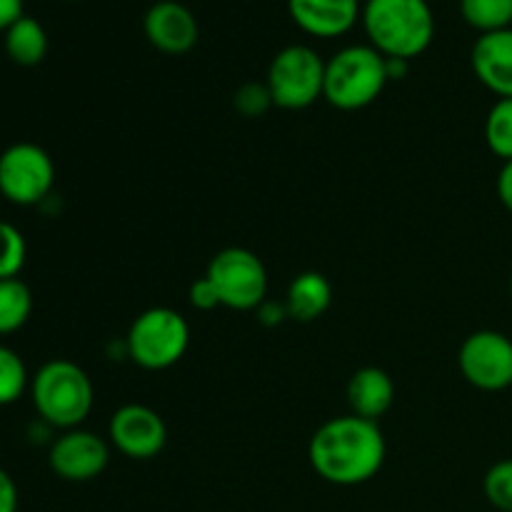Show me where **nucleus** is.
<instances>
[{
    "instance_id": "obj_29",
    "label": "nucleus",
    "mask_w": 512,
    "mask_h": 512,
    "mask_svg": "<svg viewBox=\"0 0 512 512\" xmlns=\"http://www.w3.org/2000/svg\"><path fill=\"white\" fill-rule=\"evenodd\" d=\"M498 198L512 213V160H505L498 173Z\"/></svg>"
},
{
    "instance_id": "obj_10",
    "label": "nucleus",
    "mask_w": 512,
    "mask_h": 512,
    "mask_svg": "<svg viewBox=\"0 0 512 512\" xmlns=\"http://www.w3.org/2000/svg\"><path fill=\"white\" fill-rule=\"evenodd\" d=\"M108 440L130 460H150L163 453L168 443V425L158 410L128 403L110 415Z\"/></svg>"
},
{
    "instance_id": "obj_1",
    "label": "nucleus",
    "mask_w": 512,
    "mask_h": 512,
    "mask_svg": "<svg viewBox=\"0 0 512 512\" xmlns=\"http://www.w3.org/2000/svg\"><path fill=\"white\" fill-rule=\"evenodd\" d=\"M388 458V443L375 420L340 415L313 433L308 445L310 468L325 483L353 488L373 480Z\"/></svg>"
},
{
    "instance_id": "obj_7",
    "label": "nucleus",
    "mask_w": 512,
    "mask_h": 512,
    "mask_svg": "<svg viewBox=\"0 0 512 512\" xmlns=\"http://www.w3.org/2000/svg\"><path fill=\"white\" fill-rule=\"evenodd\" d=\"M205 278L218 290L223 308L248 313L268 300V270L248 248H225L215 253Z\"/></svg>"
},
{
    "instance_id": "obj_24",
    "label": "nucleus",
    "mask_w": 512,
    "mask_h": 512,
    "mask_svg": "<svg viewBox=\"0 0 512 512\" xmlns=\"http://www.w3.org/2000/svg\"><path fill=\"white\" fill-rule=\"evenodd\" d=\"M233 105L243 118H260L273 108V95L265 83H243L233 95Z\"/></svg>"
},
{
    "instance_id": "obj_20",
    "label": "nucleus",
    "mask_w": 512,
    "mask_h": 512,
    "mask_svg": "<svg viewBox=\"0 0 512 512\" xmlns=\"http://www.w3.org/2000/svg\"><path fill=\"white\" fill-rule=\"evenodd\" d=\"M485 143L500 160H512V98H498L485 118Z\"/></svg>"
},
{
    "instance_id": "obj_32",
    "label": "nucleus",
    "mask_w": 512,
    "mask_h": 512,
    "mask_svg": "<svg viewBox=\"0 0 512 512\" xmlns=\"http://www.w3.org/2000/svg\"><path fill=\"white\" fill-rule=\"evenodd\" d=\"M73 3H75V0H73Z\"/></svg>"
},
{
    "instance_id": "obj_17",
    "label": "nucleus",
    "mask_w": 512,
    "mask_h": 512,
    "mask_svg": "<svg viewBox=\"0 0 512 512\" xmlns=\"http://www.w3.org/2000/svg\"><path fill=\"white\" fill-rule=\"evenodd\" d=\"M5 53L20 68H35L45 60L48 55V33H45L43 25L38 23L30 15H23L20 20H15L8 30H5Z\"/></svg>"
},
{
    "instance_id": "obj_31",
    "label": "nucleus",
    "mask_w": 512,
    "mask_h": 512,
    "mask_svg": "<svg viewBox=\"0 0 512 512\" xmlns=\"http://www.w3.org/2000/svg\"><path fill=\"white\" fill-rule=\"evenodd\" d=\"M510 295H512V278H510Z\"/></svg>"
},
{
    "instance_id": "obj_9",
    "label": "nucleus",
    "mask_w": 512,
    "mask_h": 512,
    "mask_svg": "<svg viewBox=\"0 0 512 512\" xmlns=\"http://www.w3.org/2000/svg\"><path fill=\"white\" fill-rule=\"evenodd\" d=\"M458 368L485 393L512 388V340L500 330H475L460 345Z\"/></svg>"
},
{
    "instance_id": "obj_4",
    "label": "nucleus",
    "mask_w": 512,
    "mask_h": 512,
    "mask_svg": "<svg viewBox=\"0 0 512 512\" xmlns=\"http://www.w3.org/2000/svg\"><path fill=\"white\" fill-rule=\"evenodd\" d=\"M385 55L373 45H348L325 60L323 98L338 110H363L383 95L388 85Z\"/></svg>"
},
{
    "instance_id": "obj_14",
    "label": "nucleus",
    "mask_w": 512,
    "mask_h": 512,
    "mask_svg": "<svg viewBox=\"0 0 512 512\" xmlns=\"http://www.w3.org/2000/svg\"><path fill=\"white\" fill-rule=\"evenodd\" d=\"M470 65L490 93L512 98V28L480 35L470 53Z\"/></svg>"
},
{
    "instance_id": "obj_19",
    "label": "nucleus",
    "mask_w": 512,
    "mask_h": 512,
    "mask_svg": "<svg viewBox=\"0 0 512 512\" xmlns=\"http://www.w3.org/2000/svg\"><path fill=\"white\" fill-rule=\"evenodd\" d=\"M460 15L480 35L512 28V0H460Z\"/></svg>"
},
{
    "instance_id": "obj_13",
    "label": "nucleus",
    "mask_w": 512,
    "mask_h": 512,
    "mask_svg": "<svg viewBox=\"0 0 512 512\" xmlns=\"http://www.w3.org/2000/svg\"><path fill=\"white\" fill-rule=\"evenodd\" d=\"M288 13L303 33L313 38H340L363 15L360 0H288Z\"/></svg>"
},
{
    "instance_id": "obj_25",
    "label": "nucleus",
    "mask_w": 512,
    "mask_h": 512,
    "mask_svg": "<svg viewBox=\"0 0 512 512\" xmlns=\"http://www.w3.org/2000/svg\"><path fill=\"white\" fill-rule=\"evenodd\" d=\"M190 305H193L195 310H203V313H210V310L220 308V298H218V290L213 288V283H210L208 278H198L193 285H190Z\"/></svg>"
},
{
    "instance_id": "obj_8",
    "label": "nucleus",
    "mask_w": 512,
    "mask_h": 512,
    "mask_svg": "<svg viewBox=\"0 0 512 512\" xmlns=\"http://www.w3.org/2000/svg\"><path fill=\"white\" fill-rule=\"evenodd\" d=\"M55 185V165L48 150L35 143H13L0 153V195L30 208L43 203Z\"/></svg>"
},
{
    "instance_id": "obj_30",
    "label": "nucleus",
    "mask_w": 512,
    "mask_h": 512,
    "mask_svg": "<svg viewBox=\"0 0 512 512\" xmlns=\"http://www.w3.org/2000/svg\"><path fill=\"white\" fill-rule=\"evenodd\" d=\"M385 70H388V80H403L410 70V60L385 58Z\"/></svg>"
},
{
    "instance_id": "obj_28",
    "label": "nucleus",
    "mask_w": 512,
    "mask_h": 512,
    "mask_svg": "<svg viewBox=\"0 0 512 512\" xmlns=\"http://www.w3.org/2000/svg\"><path fill=\"white\" fill-rule=\"evenodd\" d=\"M23 15V0H0V33H5Z\"/></svg>"
},
{
    "instance_id": "obj_15",
    "label": "nucleus",
    "mask_w": 512,
    "mask_h": 512,
    "mask_svg": "<svg viewBox=\"0 0 512 512\" xmlns=\"http://www.w3.org/2000/svg\"><path fill=\"white\" fill-rule=\"evenodd\" d=\"M395 403V383L383 368H360L348 380V405L353 415L365 420L383 418Z\"/></svg>"
},
{
    "instance_id": "obj_3",
    "label": "nucleus",
    "mask_w": 512,
    "mask_h": 512,
    "mask_svg": "<svg viewBox=\"0 0 512 512\" xmlns=\"http://www.w3.org/2000/svg\"><path fill=\"white\" fill-rule=\"evenodd\" d=\"M30 398L40 420L58 430H73L88 420L95 405L90 375L73 360H50L30 378Z\"/></svg>"
},
{
    "instance_id": "obj_18",
    "label": "nucleus",
    "mask_w": 512,
    "mask_h": 512,
    "mask_svg": "<svg viewBox=\"0 0 512 512\" xmlns=\"http://www.w3.org/2000/svg\"><path fill=\"white\" fill-rule=\"evenodd\" d=\"M33 313V293L20 278L0 280V335L18 333Z\"/></svg>"
},
{
    "instance_id": "obj_2",
    "label": "nucleus",
    "mask_w": 512,
    "mask_h": 512,
    "mask_svg": "<svg viewBox=\"0 0 512 512\" xmlns=\"http://www.w3.org/2000/svg\"><path fill=\"white\" fill-rule=\"evenodd\" d=\"M360 23L370 45L385 58L413 60L435 38V15L428 0H368Z\"/></svg>"
},
{
    "instance_id": "obj_26",
    "label": "nucleus",
    "mask_w": 512,
    "mask_h": 512,
    "mask_svg": "<svg viewBox=\"0 0 512 512\" xmlns=\"http://www.w3.org/2000/svg\"><path fill=\"white\" fill-rule=\"evenodd\" d=\"M0 512H18V485L3 468H0Z\"/></svg>"
},
{
    "instance_id": "obj_6",
    "label": "nucleus",
    "mask_w": 512,
    "mask_h": 512,
    "mask_svg": "<svg viewBox=\"0 0 512 512\" xmlns=\"http://www.w3.org/2000/svg\"><path fill=\"white\" fill-rule=\"evenodd\" d=\"M265 85L278 108H310L315 100L323 98L325 60L308 45H288L270 60Z\"/></svg>"
},
{
    "instance_id": "obj_21",
    "label": "nucleus",
    "mask_w": 512,
    "mask_h": 512,
    "mask_svg": "<svg viewBox=\"0 0 512 512\" xmlns=\"http://www.w3.org/2000/svg\"><path fill=\"white\" fill-rule=\"evenodd\" d=\"M30 388V375L23 358L8 345H0V408L18 403Z\"/></svg>"
},
{
    "instance_id": "obj_11",
    "label": "nucleus",
    "mask_w": 512,
    "mask_h": 512,
    "mask_svg": "<svg viewBox=\"0 0 512 512\" xmlns=\"http://www.w3.org/2000/svg\"><path fill=\"white\" fill-rule=\"evenodd\" d=\"M110 463V445L90 430L73 428L53 440L48 465L65 483H90L100 478Z\"/></svg>"
},
{
    "instance_id": "obj_22",
    "label": "nucleus",
    "mask_w": 512,
    "mask_h": 512,
    "mask_svg": "<svg viewBox=\"0 0 512 512\" xmlns=\"http://www.w3.org/2000/svg\"><path fill=\"white\" fill-rule=\"evenodd\" d=\"M28 258V243L13 223L0 220V280L18 278Z\"/></svg>"
},
{
    "instance_id": "obj_12",
    "label": "nucleus",
    "mask_w": 512,
    "mask_h": 512,
    "mask_svg": "<svg viewBox=\"0 0 512 512\" xmlns=\"http://www.w3.org/2000/svg\"><path fill=\"white\" fill-rule=\"evenodd\" d=\"M148 43L165 55H185L200 38L198 18L188 5L178 0H158L148 8L143 20Z\"/></svg>"
},
{
    "instance_id": "obj_27",
    "label": "nucleus",
    "mask_w": 512,
    "mask_h": 512,
    "mask_svg": "<svg viewBox=\"0 0 512 512\" xmlns=\"http://www.w3.org/2000/svg\"><path fill=\"white\" fill-rule=\"evenodd\" d=\"M255 313H258V320L265 325V328H275V325H280L285 318H288V308H285V303L278 305V303H270V300H265Z\"/></svg>"
},
{
    "instance_id": "obj_23",
    "label": "nucleus",
    "mask_w": 512,
    "mask_h": 512,
    "mask_svg": "<svg viewBox=\"0 0 512 512\" xmlns=\"http://www.w3.org/2000/svg\"><path fill=\"white\" fill-rule=\"evenodd\" d=\"M483 490L495 510L512 512V458L500 460L485 473Z\"/></svg>"
},
{
    "instance_id": "obj_5",
    "label": "nucleus",
    "mask_w": 512,
    "mask_h": 512,
    "mask_svg": "<svg viewBox=\"0 0 512 512\" xmlns=\"http://www.w3.org/2000/svg\"><path fill=\"white\" fill-rule=\"evenodd\" d=\"M128 358L143 370H168L190 348V325L178 310L148 308L133 320L125 335Z\"/></svg>"
},
{
    "instance_id": "obj_16",
    "label": "nucleus",
    "mask_w": 512,
    "mask_h": 512,
    "mask_svg": "<svg viewBox=\"0 0 512 512\" xmlns=\"http://www.w3.org/2000/svg\"><path fill=\"white\" fill-rule=\"evenodd\" d=\"M330 303H333V285L323 273L308 270L290 280L288 293H285L288 318L298 323H315L328 313Z\"/></svg>"
}]
</instances>
